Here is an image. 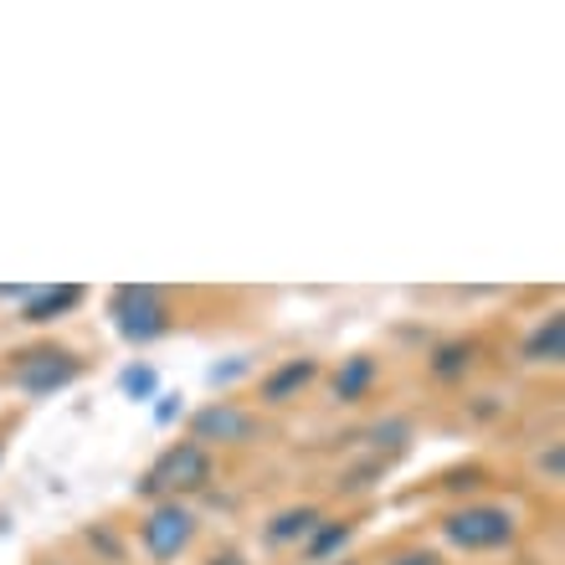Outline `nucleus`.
Wrapping results in <instances>:
<instances>
[{"mask_svg":"<svg viewBox=\"0 0 565 565\" xmlns=\"http://www.w3.org/2000/svg\"><path fill=\"white\" fill-rule=\"evenodd\" d=\"M83 375L73 350H62V344H36V350H21V360L11 365V381L26 396H57L67 391Z\"/></svg>","mask_w":565,"mask_h":565,"instance_id":"20e7f679","label":"nucleus"},{"mask_svg":"<svg viewBox=\"0 0 565 565\" xmlns=\"http://www.w3.org/2000/svg\"><path fill=\"white\" fill-rule=\"evenodd\" d=\"M247 371V360H232V365H222V371H211V386H222V381H232V375Z\"/></svg>","mask_w":565,"mask_h":565,"instance_id":"dca6fc26","label":"nucleus"},{"mask_svg":"<svg viewBox=\"0 0 565 565\" xmlns=\"http://www.w3.org/2000/svg\"><path fill=\"white\" fill-rule=\"evenodd\" d=\"M154 417H160V422H175L180 417V396H175V402H160V406H154Z\"/></svg>","mask_w":565,"mask_h":565,"instance_id":"f3484780","label":"nucleus"},{"mask_svg":"<svg viewBox=\"0 0 565 565\" xmlns=\"http://www.w3.org/2000/svg\"><path fill=\"white\" fill-rule=\"evenodd\" d=\"M391 565H443V561H437V555H431V551H402V555H396V561H391Z\"/></svg>","mask_w":565,"mask_h":565,"instance_id":"2eb2a0df","label":"nucleus"},{"mask_svg":"<svg viewBox=\"0 0 565 565\" xmlns=\"http://www.w3.org/2000/svg\"><path fill=\"white\" fill-rule=\"evenodd\" d=\"M191 540H195V514L185 504H175V499L154 504L145 520H139V545L149 551L154 565L180 561V555L191 551Z\"/></svg>","mask_w":565,"mask_h":565,"instance_id":"39448f33","label":"nucleus"},{"mask_svg":"<svg viewBox=\"0 0 565 565\" xmlns=\"http://www.w3.org/2000/svg\"><path fill=\"white\" fill-rule=\"evenodd\" d=\"M540 468H551V478H561V447H551V452L540 458Z\"/></svg>","mask_w":565,"mask_h":565,"instance_id":"a211bd4d","label":"nucleus"},{"mask_svg":"<svg viewBox=\"0 0 565 565\" xmlns=\"http://www.w3.org/2000/svg\"><path fill=\"white\" fill-rule=\"evenodd\" d=\"M211 565H242V555H216Z\"/></svg>","mask_w":565,"mask_h":565,"instance_id":"6ab92c4d","label":"nucleus"},{"mask_svg":"<svg viewBox=\"0 0 565 565\" xmlns=\"http://www.w3.org/2000/svg\"><path fill=\"white\" fill-rule=\"evenodd\" d=\"M206 483H211V447L175 443L154 458V468L145 473L139 489L145 493H170V499H175V493H201Z\"/></svg>","mask_w":565,"mask_h":565,"instance_id":"7ed1b4c3","label":"nucleus"},{"mask_svg":"<svg viewBox=\"0 0 565 565\" xmlns=\"http://www.w3.org/2000/svg\"><path fill=\"white\" fill-rule=\"evenodd\" d=\"M443 535H447V545H458L468 555L504 551L509 540H514V514L504 504H462L443 520Z\"/></svg>","mask_w":565,"mask_h":565,"instance_id":"f257e3e1","label":"nucleus"},{"mask_svg":"<svg viewBox=\"0 0 565 565\" xmlns=\"http://www.w3.org/2000/svg\"><path fill=\"white\" fill-rule=\"evenodd\" d=\"M344 545H350V524H340V520H319V530H313V535L303 540V561H329V555H340Z\"/></svg>","mask_w":565,"mask_h":565,"instance_id":"f8f14e48","label":"nucleus"},{"mask_svg":"<svg viewBox=\"0 0 565 565\" xmlns=\"http://www.w3.org/2000/svg\"><path fill=\"white\" fill-rule=\"evenodd\" d=\"M375 375H381L375 355H350L340 371H334V396H340V402H365L375 386Z\"/></svg>","mask_w":565,"mask_h":565,"instance_id":"9b49d317","label":"nucleus"},{"mask_svg":"<svg viewBox=\"0 0 565 565\" xmlns=\"http://www.w3.org/2000/svg\"><path fill=\"white\" fill-rule=\"evenodd\" d=\"M119 391L129 402H154V396H160V371L145 365V360H135V365L119 375Z\"/></svg>","mask_w":565,"mask_h":565,"instance_id":"ddd939ff","label":"nucleus"},{"mask_svg":"<svg viewBox=\"0 0 565 565\" xmlns=\"http://www.w3.org/2000/svg\"><path fill=\"white\" fill-rule=\"evenodd\" d=\"M253 437V412H242L232 402H211L191 417V443L211 447V443H247Z\"/></svg>","mask_w":565,"mask_h":565,"instance_id":"423d86ee","label":"nucleus"},{"mask_svg":"<svg viewBox=\"0 0 565 565\" xmlns=\"http://www.w3.org/2000/svg\"><path fill=\"white\" fill-rule=\"evenodd\" d=\"M319 520H324V514H319L313 504H303V509H282V514H273V520H268V530H263V535H268V545L288 551V545H303V540H309L313 530H319Z\"/></svg>","mask_w":565,"mask_h":565,"instance_id":"1a4fd4ad","label":"nucleus"},{"mask_svg":"<svg viewBox=\"0 0 565 565\" xmlns=\"http://www.w3.org/2000/svg\"><path fill=\"white\" fill-rule=\"evenodd\" d=\"M344 565H355V561H344Z\"/></svg>","mask_w":565,"mask_h":565,"instance_id":"aec40b11","label":"nucleus"},{"mask_svg":"<svg viewBox=\"0 0 565 565\" xmlns=\"http://www.w3.org/2000/svg\"><path fill=\"white\" fill-rule=\"evenodd\" d=\"M77 303H83V288H77V282L31 288V294L21 298V319H26V324H52V319H62V313H73Z\"/></svg>","mask_w":565,"mask_h":565,"instance_id":"0eeeda50","label":"nucleus"},{"mask_svg":"<svg viewBox=\"0 0 565 565\" xmlns=\"http://www.w3.org/2000/svg\"><path fill=\"white\" fill-rule=\"evenodd\" d=\"M468 360H473V350H468V344H447V350H437L431 371H437V375H458V371H468Z\"/></svg>","mask_w":565,"mask_h":565,"instance_id":"4468645a","label":"nucleus"},{"mask_svg":"<svg viewBox=\"0 0 565 565\" xmlns=\"http://www.w3.org/2000/svg\"><path fill=\"white\" fill-rule=\"evenodd\" d=\"M108 313H114V329H119L129 344H149L170 329V313H164L160 288H149V282H124V288H114Z\"/></svg>","mask_w":565,"mask_h":565,"instance_id":"f03ea898","label":"nucleus"},{"mask_svg":"<svg viewBox=\"0 0 565 565\" xmlns=\"http://www.w3.org/2000/svg\"><path fill=\"white\" fill-rule=\"evenodd\" d=\"M313 375H319V360L309 355H298V360H282L273 375H263V402L268 406H282V402H294L298 391L309 386Z\"/></svg>","mask_w":565,"mask_h":565,"instance_id":"6e6552de","label":"nucleus"},{"mask_svg":"<svg viewBox=\"0 0 565 565\" xmlns=\"http://www.w3.org/2000/svg\"><path fill=\"white\" fill-rule=\"evenodd\" d=\"M565 355V313H545L535 329H530V340H524V360H535V365H561Z\"/></svg>","mask_w":565,"mask_h":565,"instance_id":"9d476101","label":"nucleus"}]
</instances>
